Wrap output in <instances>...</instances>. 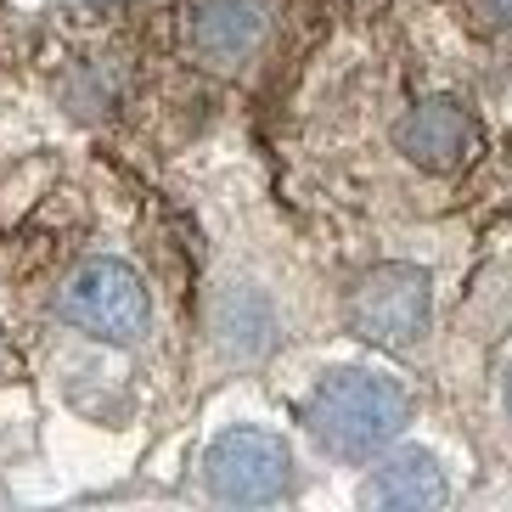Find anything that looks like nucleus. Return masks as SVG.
<instances>
[{
    "instance_id": "obj_4",
    "label": "nucleus",
    "mask_w": 512,
    "mask_h": 512,
    "mask_svg": "<svg viewBox=\"0 0 512 512\" xmlns=\"http://www.w3.org/2000/svg\"><path fill=\"white\" fill-rule=\"evenodd\" d=\"M428 383L479 462L512 473V209L501 197L484 214L467 282L428 355Z\"/></svg>"
},
{
    "instance_id": "obj_3",
    "label": "nucleus",
    "mask_w": 512,
    "mask_h": 512,
    "mask_svg": "<svg viewBox=\"0 0 512 512\" xmlns=\"http://www.w3.org/2000/svg\"><path fill=\"white\" fill-rule=\"evenodd\" d=\"M181 293L186 287H164L152 248L141 259L96 237L62 259V271L46 287V327L57 344H68L85 361V372H79L85 377V394H79L85 417H107L102 394L107 383H119L113 366H124V377H130V366H147L152 377H164L169 344L181 338V332H169V304Z\"/></svg>"
},
{
    "instance_id": "obj_8",
    "label": "nucleus",
    "mask_w": 512,
    "mask_h": 512,
    "mask_svg": "<svg viewBox=\"0 0 512 512\" xmlns=\"http://www.w3.org/2000/svg\"><path fill=\"white\" fill-rule=\"evenodd\" d=\"M456 29L479 46H512V0H445Z\"/></svg>"
},
{
    "instance_id": "obj_5",
    "label": "nucleus",
    "mask_w": 512,
    "mask_h": 512,
    "mask_svg": "<svg viewBox=\"0 0 512 512\" xmlns=\"http://www.w3.org/2000/svg\"><path fill=\"white\" fill-rule=\"evenodd\" d=\"M304 445L265 377H226L209 434L192 451V496L220 507H276L304 490Z\"/></svg>"
},
{
    "instance_id": "obj_6",
    "label": "nucleus",
    "mask_w": 512,
    "mask_h": 512,
    "mask_svg": "<svg viewBox=\"0 0 512 512\" xmlns=\"http://www.w3.org/2000/svg\"><path fill=\"white\" fill-rule=\"evenodd\" d=\"M479 451L473 439L462 434V422L451 411L428 406L406 434L383 445L366 467H355V507H372V512H428V507H451L473 490L479 479Z\"/></svg>"
},
{
    "instance_id": "obj_1",
    "label": "nucleus",
    "mask_w": 512,
    "mask_h": 512,
    "mask_svg": "<svg viewBox=\"0 0 512 512\" xmlns=\"http://www.w3.org/2000/svg\"><path fill=\"white\" fill-rule=\"evenodd\" d=\"M490 203L451 214H304L321 242L332 327L428 372Z\"/></svg>"
},
{
    "instance_id": "obj_9",
    "label": "nucleus",
    "mask_w": 512,
    "mask_h": 512,
    "mask_svg": "<svg viewBox=\"0 0 512 512\" xmlns=\"http://www.w3.org/2000/svg\"><path fill=\"white\" fill-rule=\"evenodd\" d=\"M496 192H501V203L512 209V152H501V158H496Z\"/></svg>"
},
{
    "instance_id": "obj_7",
    "label": "nucleus",
    "mask_w": 512,
    "mask_h": 512,
    "mask_svg": "<svg viewBox=\"0 0 512 512\" xmlns=\"http://www.w3.org/2000/svg\"><path fill=\"white\" fill-rule=\"evenodd\" d=\"M287 6L293 0H181V57L209 85H259L282 62Z\"/></svg>"
},
{
    "instance_id": "obj_2",
    "label": "nucleus",
    "mask_w": 512,
    "mask_h": 512,
    "mask_svg": "<svg viewBox=\"0 0 512 512\" xmlns=\"http://www.w3.org/2000/svg\"><path fill=\"white\" fill-rule=\"evenodd\" d=\"M259 377L293 422L304 462L327 467V473L366 467L434 406V383L422 366L361 344L338 327L299 338Z\"/></svg>"
}]
</instances>
